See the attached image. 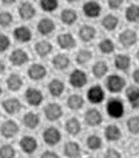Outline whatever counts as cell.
Returning <instances> with one entry per match:
<instances>
[{
    "instance_id": "1",
    "label": "cell",
    "mask_w": 139,
    "mask_h": 158,
    "mask_svg": "<svg viewBox=\"0 0 139 158\" xmlns=\"http://www.w3.org/2000/svg\"><path fill=\"white\" fill-rule=\"evenodd\" d=\"M107 114L111 117V118H121L123 117V114H125V105H123V102L121 99H118V98H112V99H110L107 102Z\"/></svg>"
},
{
    "instance_id": "2",
    "label": "cell",
    "mask_w": 139,
    "mask_h": 158,
    "mask_svg": "<svg viewBox=\"0 0 139 158\" xmlns=\"http://www.w3.org/2000/svg\"><path fill=\"white\" fill-rule=\"evenodd\" d=\"M106 86L108 89V91L117 94V93H121L125 89L126 81L122 77H119V75H110L106 81Z\"/></svg>"
},
{
    "instance_id": "3",
    "label": "cell",
    "mask_w": 139,
    "mask_h": 158,
    "mask_svg": "<svg viewBox=\"0 0 139 158\" xmlns=\"http://www.w3.org/2000/svg\"><path fill=\"white\" fill-rule=\"evenodd\" d=\"M70 85L75 89H82L87 83V74L83 70H74L70 75Z\"/></svg>"
},
{
    "instance_id": "4",
    "label": "cell",
    "mask_w": 139,
    "mask_h": 158,
    "mask_svg": "<svg viewBox=\"0 0 139 158\" xmlns=\"http://www.w3.org/2000/svg\"><path fill=\"white\" fill-rule=\"evenodd\" d=\"M43 138H44V142L50 146L58 145L62 139V134L56 127H47L43 133Z\"/></svg>"
},
{
    "instance_id": "5",
    "label": "cell",
    "mask_w": 139,
    "mask_h": 158,
    "mask_svg": "<svg viewBox=\"0 0 139 158\" xmlns=\"http://www.w3.org/2000/svg\"><path fill=\"white\" fill-rule=\"evenodd\" d=\"M137 40H138V35L134 30H125L119 35V43L126 48L133 47L137 43Z\"/></svg>"
},
{
    "instance_id": "6",
    "label": "cell",
    "mask_w": 139,
    "mask_h": 158,
    "mask_svg": "<svg viewBox=\"0 0 139 158\" xmlns=\"http://www.w3.org/2000/svg\"><path fill=\"white\" fill-rule=\"evenodd\" d=\"M87 99L92 105H99L104 101V91L100 86H92L87 91Z\"/></svg>"
},
{
    "instance_id": "7",
    "label": "cell",
    "mask_w": 139,
    "mask_h": 158,
    "mask_svg": "<svg viewBox=\"0 0 139 158\" xmlns=\"http://www.w3.org/2000/svg\"><path fill=\"white\" fill-rule=\"evenodd\" d=\"M18 12H19V16L24 20H30L35 16L36 11H35V7L32 3L30 2H23L19 4V8H18Z\"/></svg>"
},
{
    "instance_id": "8",
    "label": "cell",
    "mask_w": 139,
    "mask_h": 158,
    "mask_svg": "<svg viewBox=\"0 0 139 158\" xmlns=\"http://www.w3.org/2000/svg\"><path fill=\"white\" fill-rule=\"evenodd\" d=\"M24 97H26V101L28 102V105H31V106H39L43 102L42 91L38 89H34V87H30L27 90Z\"/></svg>"
},
{
    "instance_id": "9",
    "label": "cell",
    "mask_w": 139,
    "mask_h": 158,
    "mask_svg": "<svg viewBox=\"0 0 139 158\" xmlns=\"http://www.w3.org/2000/svg\"><path fill=\"white\" fill-rule=\"evenodd\" d=\"M84 121L87 122V125H90V126H99L103 122V115L99 110L90 109V110H87L84 114Z\"/></svg>"
},
{
    "instance_id": "10",
    "label": "cell",
    "mask_w": 139,
    "mask_h": 158,
    "mask_svg": "<svg viewBox=\"0 0 139 158\" xmlns=\"http://www.w3.org/2000/svg\"><path fill=\"white\" fill-rule=\"evenodd\" d=\"M83 12L87 18H98L102 12V6L96 2H87L83 4Z\"/></svg>"
},
{
    "instance_id": "11",
    "label": "cell",
    "mask_w": 139,
    "mask_h": 158,
    "mask_svg": "<svg viewBox=\"0 0 139 158\" xmlns=\"http://www.w3.org/2000/svg\"><path fill=\"white\" fill-rule=\"evenodd\" d=\"M44 114H46V118L48 121H58L59 118L62 117L63 114V110L60 107V105L58 103H48L44 109Z\"/></svg>"
},
{
    "instance_id": "12",
    "label": "cell",
    "mask_w": 139,
    "mask_h": 158,
    "mask_svg": "<svg viewBox=\"0 0 139 158\" xmlns=\"http://www.w3.org/2000/svg\"><path fill=\"white\" fill-rule=\"evenodd\" d=\"M0 130H2L3 137L12 138V137H15L19 133V126H18V123L15 121L8 119V121H6L2 125V129H0Z\"/></svg>"
},
{
    "instance_id": "13",
    "label": "cell",
    "mask_w": 139,
    "mask_h": 158,
    "mask_svg": "<svg viewBox=\"0 0 139 158\" xmlns=\"http://www.w3.org/2000/svg\"><path fill=\"white\" fill-rule=\"evenodd\" d=\"M27 74H28V77L32 79V81H40V79H43L47 75V70L44 66L39 64V63H35V64L30 66Z\"/></svg>"
},
{
    "instance_id": "14",
    "label": "cell",
    "mask_w": 139,
    "mask_h": 158,
    "mask_svg": "<svg viewBox=\"0 0 139 158\" xmlns=\"http://www.w3.org/2000/svg\"><path fill=\"white\" fill-rule=\"evenodd\" d=\"M10 60H11V63H12L14 66H23V64H26V63L30 60V58H28V54H27L24 50L18 48V50H15L14 52L11 54Z\"/></svg>"
},
{
    "instance_id": "15",
    "label": "cell",
    "mask_w": 139,
    "mask_h": 158,
    "mask_svg": "<svg viewBox=\"0 0 139 158\" xmlns=\"http://www.w3.org/2000/svg\"><path fill=\"white\" fill-rule=\"evenodd\" d=\"M20 148L26 154H32L35 153V150L38 149V141L34 137L26 135L22 138L20 141Z\"/></svg>"
},
{
    "instance_id": "16",
    "label": "cell",
    "mask_w": 139,
    "mask_h": 158,
    "mask_svg": "<svg viewBox=\"0 0 139 158\" xmlns=\"http://www.w3.org/2000/svg\"><path fill=\"white\" fill-rule=\"evenodd\" d=\"M14 36L18 42H22V43H27L31 40L32 38V34H31V30L26 26H20V27H16L14 31Z\"/></svg>"
},
{
    "instance_id": "17",
    "label": "cell",
    "mask_w": 139,
    "mask_h": 158,
    "mask_svg": "<svg viewBox=\"0 0 139 158\" xmlns=\"http://www.w3.org/2000/svg\"><path fill=\"white\" fill-rule=\"evenodd\" d=\"M126 97L133 109H139V89L137 86H130L126 90Z\"/></svg>"
},
{
    "instance_id": "18",
    "label": "cell",
    "mask_w": 139,
    "mask_h": 158,
    "mask_svg": "<svg viewBox=\"0 0 139 158\" xmlns=\"http://www.w3.org/2000/svg\"><path fill=\"white\" fill-rule=\"evenodd\" d=\"M56 40H58L59 47L63 48V50H71V48H74V47H75V44H76L75 38L71 34H62V35H59Z\"/></svg>"
},
{
    "instance_id": "19",
    "label": "cell",
    "mask_w": 139,
    "mask_h": 158,
    "mask_svg": "<svg viewBox=\"0 0 139 158\" xmlns=\"http://www.w3.org/2000/svg\"><path fill=\"white\" fill-rule=\"evenodd\" d=\"M3 109L6 110V113L8 114H16L20 111L22 109V103L20 101L16 99V98H8L3 102Z\"/></svg>"
},
{
    "instance_id": "20",
    "label": "cell",
    "mask_w": 139,
    "mask_h": 158,
    "mask_svg": "<svg viewBox=\"0 0 139 158\" xmlns=\"http://www.w3.org/2000/svg\"><path fill=\"white\" fill-rule=\"evenodd\" d=\"M63 152L68 158H79L82 154V149L76 142H67L63 148Z\"/></svg>"
},
{
    "instance_id": "21",
    "label": "cell",
    "mask_w": 139,
    "mask_h": 158,
    "mask_svg": "<svg viewBox=\"0 0 139 158\" xmlns=\"http://www.w3.org/2000/svg\"><path fill=\"white\" fill-rule=\"evenodd\" d=\"M54 30H55V23L48 18H43L38 23V31L40 35H50Z\"/></svg>"
},
{
    "instance_id": "22",
    "label": "cell",
    "mask_w": 139,
    "mask_h": 158,
    "mask_svg": "<svg viewBox=\"0 0 139 158\" xmlns=\"http://www.w3.org/2000/svg\"><path fill=\"white\" fill-rule=\"evenodd\" d=\"M95 35H96V30H95L92 26L84 24L79 30V36H80L83 42H91L95 38Z\"/></svg>"
},
{
    "instance_id": "23",
    "label": "cell",
    "mask_w": 139,
    "mask_h": 158,
    "mask_svg": "<svg viewBox=\"0 0 139 158\" xmlns=\"http://www.w3.org/2000/svg\"><path fill=\"white\" fill-rule=\"evenodd\" d=\"M48 90L52 97H60L64 91V83L60 79H52L48 83Z\"/></svg>"
},
{
    "instance_id": "24",
    "label": "cell",
    "mask_w": 139,
    "mask_h": 158,
    "mask_svg": "<svg viewBox=\"0 0 139 158\" xmlns=\"http://www.w3.org/2000/svg\"><path fill=\"white\" fill-rule=\"evenodd\" d=\"M114 64H115V69L121 70V71H126L130 69V64H131V59L129 55H118V56H115L114 59Z\"/></svg>"
},
{
    "instance_id": "25",
    "label": "cell",
    "mask_w": 139,
    "mask_h": 158,
    "mask_svg": "<svg viewBox=\"0 0 139 158\" xmlns=\"http://www.w3.org/2000/svg\"><path fill=\"white\" fill-rule=\"evenodd\" d=\"M52 64L56 70H66L70 66V58L64 54H58L52 59Z\"/></svg>"
},
{
    "instance_id": "26",
    "label": "cell",
    "mask_w": 139,
    "mask_h": 158,
    "mask_svg": "<svg viewBox=\"0 0 139 158\" xmlns=\"http://www.w3.org/2000/svg\"><path fill=\"white\" fill-rule=\"evenodd\" d=\"M104 137H106L107 141H111V142L118 141L119 138L122 137L121 129H119L117 125H110V126H107L106 130H104Z\"/></svg>"
},
{
    "instance_id": "27",
    "label": "cell",
    "mask_w": 139,
    "mask_h": 158,
    "mask_svg": "<svg viewBox=\"0 0 139 158\" xmlns=\"http://www.w3.org/2000/svg\"><path fill=\"white\" fill-rule=\"evenodd\" d=\"M23 85V79L20 78L19 74H11L8 78H7V87L11 91H18L19 89L22 87Z\"/></svg>"
},
{
    "instance_id": "28",
    "label": "cell",
    "mask_w": 139,
    "mask_h": 158,
    "mask_svg": "<svg viewBox=\"0 0 139 158\" xmlns=\"http://www.w3.org/2000/svg\"><path fill=\"white\" fill-rule=\"evenodd\" d=\"M23 122H24V125L28 129H36L39 126V123H40V118H39V115L36 113L30 111L23 117Z\"/></svg>"
},
{
    "instance_id": "29",
    "label": "cell",
    "mask_w": 139,
    "mask_h": 158,
    "mask_svg": "<svg viewBox=\"0 0 139 158\" xmlns=\"http://www.w3.org/2000/svg\"><path fill=\"white\" fill-rule=\"evenodd\" d=\"M125 16L127 19V22H130V23L139 22V6L138 4H130L126 8Z\"/></svg>"
},
{
    "instance_id": "30",
    "label": "cell",
    "mask_w": 139,
    "mask_h": 158,
    "mask_svg": "<svg viewBox=\"0 0 139 158\" xmlns=\"http://www.w3.org/2000/svg\"><path fill=\"white\" fill-rule=\"evenodd\" d=\"M66 130L71 135H78L82 130V125L76 118H70V119L66 122Z\"/></svg>"
},
{
    "instance_id": "31",
    "label": "cell",
    "mask_w": 139,
    "mask_h": 158,
    "mask_svg": "<svg viewBox=\"0 0 139 158\" xmlns=\"http://www.w3.org/2000/svg\"><path fill=\"white\" fill-rule=\"evenodd\" d=\"M83 105H84V99H83V97L79 95V94H72V95H70V98L67 99V106H68L71 110H79L83 107Z\"/></svg>"
},
{
    "instance_id": "32",
    "label": "cell",
    "mask_w": 139,
    "mask_h": 158,
    "mask_svg": "<svg viewBox=\"0 0 139 158\" xmlns=\"http://www.w3.org/2000/svg\"><path fill=\"white\" fill-rule=\"evenodd\" d=\"M35 51H36V54L39 56H47L52 51V44L47 40H40L35 46Z\"/></svg>"
},
{
    "instance_id": "33",
    "label": "cell",
    "mask_w": 139,
    "mask_h": 158,
    "mask_svg": "<svg viewBox=\"0 0 139 158\" xmlns=\"http://www.w3.org/2000/svg\"><path fill=\"white\" fill-rule=\"evenodd\" d=\"M118 24H119V19H118V16H115V15H107L102 20L103 28L107 31H114L118 27Z\"/></svg>"
},
{
    "instance_id": "34",
    "label": "cell",
    "mask_w": 139,
    "mask_h": 158,
    "mask_svg": "<svg viewBox=\"0 0 139 158\" xmlns=\"http://www.w3.org/2000/svg\"><path fill=\"white\" fill-rule=\"evenodd\" d=\"M107 71H108V66H107V63L103 62V60H99L92 66V74H94V77L98 78V79L104 77L107 74Z\"/></svg>"
},
{
    "instance_id": "35",
    "label": "cell",
    "mask_w": 139,
    "mask_h": 158,
    "mask_svg": "<svg viewBox=\"0 0 139 158\" xmlns=\"http://www.w3.org/2000/svg\"><path fill=\"white\" fill-rule=\"evenodd\" d=\"M60 19H62V22L64 23V24L71 26V24H74V23L76 22L78 15H76V12H75L74 10L67 8V10H63V11H62V14H60Z\"/></svg>"
},
{
    "instance_id": "36",
    "label": "cell",
    "mask_w": 139,
    "mask_h": 158,
    "mask_svg": "<svg viewBox=\"0 0 139 158\" xmlns=\"http://www.w3.org/2000/svg\"><path fill=\"white\" fill-rule=\"evenodd\" d=\"M87 146H88V149H91V150H99L103 146V142L99 135L91 134V135L87 138Z\"/></svg>"
},
{
    "instance_id": "37",
    "label": "cell",
    "mask_w": 139,
    "mask_h": 158,
    "mask_svg": "<svg viewBox=\"0 0 139 158\" xmlns=\"http://www.w3.org/2000/svg\"><path fill=\"white\" fill-rule=\"evenodd\" d=\"M99 50L102 51L103 54L108 55V54H112L115 51V44L111 39H103V40L99 43Z\"/></svg>"
},
{
    "instance_id": "38",
    "label": "cell",
    "mask_w": 139,
    "mask_h": 158,
    "mask_svg": "<svg viewBox=\"0 0 139 158\" xmlns=\"http://www.w3.org/2000/svg\"><path fill=\"white\" fill-rule=\"evenodd\" d=\"M91 58H92V54H91L90 50H80L76 55V62L79 64L84 66L91 60Z\"/></svg>"
},
{
    "instance_id": "39",
    "label": "cell",
    "mask_w": 139,
    "mask_h": 158,
    "mask_svg": "<svg viewBox=\"0 0 139 158\" xmlns=\"http://www.w3.org/2000/svg\"><path fill=\"white\" fill-rule=\"evenodd\" d=\"M127 129H129V131L131 134H139V117L138 115H134L129 118V121H127Z\"/></svg>"
},
{
    "instance_id": "40",
    "label": "cell",
    "mask_w": 139,
    "mask_h": 158,
    "mask_svg": "<svg viewBox=\"0 0 139 158\" xmlns=\"http://www.w3.org/2000/svg\"><path fill=\"white\" fill-rule=\"evenodd\" d=\"M16 153H15L14 146L11 145H3L0 148V158H15Z\"/></svg>"
},
{
    "instance_id": "41",
    "label": "cell",
    "mask_w": 139,
    "mask_h": 158,
    "mask_svg": "<svg viewBox=\"0 0 139 158\" xmlns=\"http://www.w3.org/2000/svg\"><path fill=\"white\" fill-rule=\"evenodd\" d=\"M59 3L56 0H42L40 2V7L43 11H46V12H52L58 8Z\"/></svg>"
},
{
    "instance_id": "42",
    "label": "cell",
    "mask_w": 139,
    "mask_h": 158,
    "mask_svg": "<svg viewBox=\"0 0 139 158\" xmlns=\"http://www.w3.org/2000/svg\"><path fill=\"white\" fill-rule=\"evenodd\" d=\"M14 20V18H12V15H11L10 12H0V26L2 27H8L11 23H12Z\"/></svg>"
},
{
    "instance_id": "43",
    "label": "cell",
    "mask_w": 139,
    "mask_h": 158,
    "mask_svg": "<svg viewBox=\"0 0 139 158\" xmlns=\"http://www.w3.org/2000/svg\"><path fill=\"white\" fill-rule=\"evenodd\" d=\"M10 44H11L10 38L4 34H0V52H4V51L8 50Z\"/></svg>"
},
{
    "instance_id": "44",
    "label": "cell",
    "mask_w": 139,
    "mask_h": 158,
    "mask_svg": "<svg viewBox=\"0 0 139 158\" xmlns=\"http://www.w3.org/2000/svg\"><path fill=\"white\" fill-rule=\"evenodd\" d=\"M104 158H122L121 153L115 149H108L107 152L104 153Z\"/></svg>"
},
{
    "instance_id": "45",
    "label": "cell",
    "mask_w": 139,
    "mask_h": 158,
    "mask_svg": "<svg viewBox=\"0 0 139 158\" xmlns=\"http://www.w3.org/2000/svg\"><path fill=\"white\" fill-rule=\"evenodd\" d=\"M108 7L111 10H118V8H121L122 4H123V2L122 0H108Z\"/></svg>"
},
{
    "instance_id": "46",
    "label": "cell",
    "mask_w": 139,
    "mask_h": 158,
    "mask_svg": "<svg viewBox=\"0 0 139 158\" xmlns=\"http://www.w3.org/2000/svg\"><path fill=\"white\" fill-rule=\"evenodd\" d=\"M40 158H59V156L55 152H51V150H48V152L43 153Z\"/></svg>"
},
{
    "instance_id": "47",
    "label": "cell",
    "mask_w": 139,
    "mask_h": 158,
    "mask_svg": "<svg viewBox=\"0 0 139 158\" xmlns=\"http://www.w3.org/2000/svg\"><path fill=\"white\" fill-rule=\"evenodd\" d=\"M133 78H134V81H135V83L139 85V69H137L134 71V74H133Z\"/></svg>"
},
{
    "instance_id": "48",
    "label": "cell",
    "mask_w": 139,
    "mask_h": 158,
    "mask_svg": "<svg viewBox=\"0 0 139 158\" xmlns=\"http://www.w3.org/2000/svg\"><path fill=\"white\" fill-rule=\"evenodd\" d=\"M4 71H6V64L3 60H0V74H3Z\"/></svg>"
},
{
    "instance_id": "49",
    "label": "cell",
    "mask_w": 139,
    "mask_h": 158,
    "mask_svg": "<svg viewBox=\"0 0 139 158\" xmlns=\"http://www.w3.org/2000/svg\"><path fill=\"white\" fill-rule=\"evenodd\" d=\"M3 3H4V4H12L14 0H6V2H3Z\"/></svg>"
},
{
    "instance_id": "50",
    "label": "cell",
    "mask_w": 139,
    "mask_h": 158,
    "mask_svg": "<svg viewBox=\"0 0 139 158\" xmlns=\"http://www.w3.org/2000/svg\"><path fill=\"white\" fill-rule=\"evenodd\" d=\"M137 58H138V60H139V50L137 51Z\"/></svg>"
},
{
    "instance_id": "51",
    "label": "cell",
    "mask_w": 139,
    "mask_h": 158,
    "mask_svg": "<svg viewBox=\"0 0 139 158\" xmlns=\"http://www.w3.org/2000/svg\"><path fill=\"white\" fill-rule=\"evenodd\" d=\"M0 95H2V87H0Z\"/></svg>"
},
{
    "instance_id": "52",
    "label": "cell",
    "mask_w": 139,
    "mask_h": 158,
    "mask_svg": "<svg viewBox=\"0 0 139 158\" xmlns=\"http://www.w3.org/2000/svg\"><path fill=\"white\" fill-rule=\"evenodd\" d=\"M88 158H92V157H88Z\"/></svg>"
}]
</instances>
